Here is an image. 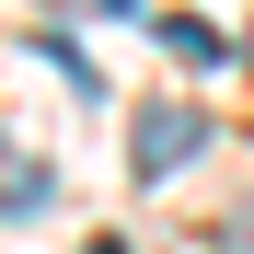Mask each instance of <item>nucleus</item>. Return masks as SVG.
<instances>
[{
	"label": "nucleus",
	"mask_w": 254,
	"mask_h": 254,
	"mask_svg": "<svg viewBox=\"0 0 254 254\" xmlns=\"http://www.w3.org/2000/svg\"><path fill=\"white\" fill-rule=\"evenodd\" d=\"M196 150H208V104H185V93L139 104V127H127V174H139V185H162V174L196 162Z\"/></svg>",
	"instance_id": "obj_1"
},
{
	"label": "nucleus",
	"mask_w": 254,
	"mask_h": 254,
	"mask_svg": "<svg viewBox=\"0 0 254 254\" xmlns=\"http://www.w3.org/2000/svg\"><path fill=\"white\" fill-rule=\"evenodd\" d=\"M58 185H47V162L35 150H0V220H23V208H47Z\"/></svg>",
	"instance_id": "obj_2"
},
{
	"label": "nucleus",
	"mask_w": 254,
	"mask_h": 254,
	"mask_svg": "<svg viewBox=\"0 0 254 254\" xmlns=\"http://www.w3.org/2000/svg\"><path fill=\"white\" fill-rule=\"evenodd\" d=\"M162 47H174V58H220V35H208L196 12H174V23H162Z\"/></svg>",
	"instance_id": "obj_3"
},
{
	"label": "nucleus",
	"mask_w": 254,
	"mask_h": 254,
	"mask_svg": "<svg viewBox=\"0 0 254 254\" xmlns=\"http://www.w3.org/2000/svg\"><path fill=\"white\" fill-rule=\"evenodd\" d=\"M47 12H127V0H47Z\"/></svg>",
	"instance_id": "obj_4"
},
{
	"label": "nucleus",
	"mask_w": 254,
	"mask_h": 254,
	"mask_svg": "<svg viewBox=\"0 0 254 254\" xmlns=\"http://www.w3.org/2000/svg\"><path fill=\"white\" fill-rule=\"evenodd\" d=\"M81 254H127V243H81Z\"/></svg>",
	"instance_id": "obj_5"
}]
</instances>
